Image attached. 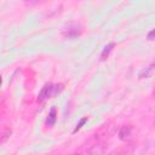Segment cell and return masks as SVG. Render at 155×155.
Returning a JSON list of instances; mask_svg holds the SVG:
<instances>
[{"mask_svg": "<svg viewBox=\"0 0 155 155\" xmlns=\"http://www.w3.org/2000/svg\"><path fill=\"white\" fill-rule=\"evenodd\" d=\"M62 90H63V85H62V84L53 85V84L48 82V84H46V85L41 88V91L39 92V94H38V102H44V101H46V99H48V98H53V97H54L57 93H59Z\"/></svg>", "mask_w": 155, "mask_h": 155, "instance_id": "obj_1", "label": "cell"}, {"mask_svg": "<svg viewBox=\"0 0 155 155\" xmlns=\"http://www.w3.org/2000/svg\"><path fill=\"white\" fill-rule=\"evenodd\" d=\"M56 120H57V111H56V108H54V107H52V108H51V110H50V113H48V115H47L46 125H47V126H50V127H52V126L54 125Z\"/></svg>", "mask_w": 155, "mask_h": 155, "instance_id": "obj_5", "label": "cell"}, {"mask_svg": "<svg viewBox=\"0 0 155 155\" xmlns=\"http://www.w3.org/2000/svg\"><path fill=\"white\" fill-rule=\"evenodd\" d=\"M114 47H115V42H109V44H107V45L104 46L102 53H101V61H105V59L109 57V54H110V52L113 51Z\"/></svg>", "mask_w": 155, "mask_h": 155, "instance_id": "obj_4", "label": "cell"}, {"mask_svg": "<svg viewBox=\"0 0 155 155\" xmlns=\"http://www.w3.org/2000/svg\"><path fill=\"white\" fill-rule=\"evenodd\" d=\"M107 150L105 144L103 143H96L93 144L88 150H87V155H104Z\"/></svg>", "mask_w": 155, "mask_h": 155, "instance_id": "obj_3", "label": "cell"}, {"mask_svg": "<svg viewBox=\"0 0 155 155\" xmlns=\"http://www.w3.org/2000/svg\"><path fill=\"white\" fill-rule=\"evenodd\" d=\"M155 70V65L154 64H151V65H149V67H147L145 69H143L140 73H139V79H148L151 74H153V71Z\"/></svg>", "mask_w": 155, "mask_h": 155, "instance_id": "obj_8", "label": "cell"}, {"mask_svg": "<svg viewBox=\"0 0 155 155\" xmlns=\"http://www.w3.org/2000/svg\"><path fill=\"white\" fill-rule=\"evenodd\" d=\"M153 93H154V96H155V85H154V90H153Z\"/></svg>", "mask_w": 155, "mask_h": 155, "instance_id": "obj_11", "label": "cell"}, {"mask_svg": "<svg viewBox=\"0 0 155 155\" xmlns=\"http://www.w3.org/2000/svg\"><path fill=\"white\" fill-rule=\"evenodd\" d=\"M130 136H131V127L130 126H122L119 131V138L121 140H126V139H128Z\"/></svg>", "mask_w": 155, "mask_h": 155, "instance_id": "obj_7", "label": "cell"}, {"mask_svg": "<svg viewBox=\"0 0 155 155\" xmlns=\"http://www.w3.org/2000/svg\"><path fill=\"white\" fill-rule=\"evenodd\" d=\"M86 122H87V117H82V119L80 120V122H79V124H76V127L74 128V131H73V132H74V133H75V132H78V131H79V130H80V128H81Z\"/></svg>", "mask_w": 155, "mask_h": 155, "instance_id": "obj_9", "label": "cell"}, {"mask_svg": "<svg viewBox=\"0 0 155 155\" xmlns=\"http://www.w3.org/2000/svg\"><path fill=\"white\" fill-rule=\"evenodd\" d=\"M11 134H12V130L10 127H4L1 131V136H0V144H5L10 139Z\"/></svg>", "mask_w": 155, "mask_h": 155, "instance_id": "obj_6", "label": "cell"}, {"mask_svg": "<svg viewBox=\"0 0 155 155\" xmlns=\"http://www.w3.org/2000/svg\"><path fill=\"white\" fill-rule=\"evenodd\" d=\"M147 39H148L149 41H155V28L151 29V30L147 34Z\"/></svg>", "mask_w": 155, "mask_h": 155, "instance_id": "obj_10", "label": "cell"}, {"mask_svg": "<svg viewBox=\"0 0 155 155\" xmlns=\"http://www.w3.org/2000/svg\"><path fill=\"white\" fill-rule=\"evenodd\" d=\"M80 34H81V27L78 24H69L63 30V36L67 39H75L80 36Z\"/></svg>", "mask_w": 155, "mask_h": 155, "instance_id": "obj_2", "label": "cell"}]
</instances>
